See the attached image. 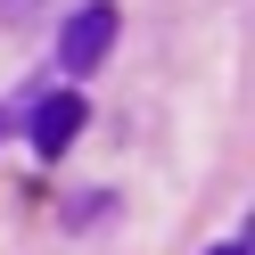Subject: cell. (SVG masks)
<instances>
[{"label": "cell", "mask_w": 255, "mask_h": 255, "mask_svg": "<svg viewBox=\"0 0 255 255\" xmlns=\"http://www.w3.org/2000/svg\"><path fill=\"white\" fill-rule=\"evenodd\" d=\"M83 124H91V107H83V91H50V99L33 107V124H25V140H33L41 156H66L74 140H83Z\"/></svg>", "instance_id": "obj_2"}, {"label": "cell", "mask_w": 255, "mask_h": 255, "mask_svg": "<svg viewBox=\"0 0 255 255\" xmlns=\"http://www.w3.org/2000/svg\"><path fill=\"white\" fill-rule=\"evenodd\" d=\"M107 50H116V0H83V8L58 25V66H66V74H91Z\"/></svg>", "instance_id": "obj_1"}, {"label": "cell", "mask_w": 255, "mask_h": 255, "mask_svg": "<svg viewBox=\"0 0 255 255\" xmlns=\"http://www.w3.org/2000/svg\"><path fill=\"white\" fill-rule=\"evenodd\" d=\"M0 8H33V0H0Z\"/></svg>", "instance_id": "obj_4"}, {"label": "cell", "mask_w": 255, "mask_h": 255, "mask_svg": "<svg viewBox=\"0 0 255 255\" xmlns=\"http://www.w3.org/2000/svg\"><path fill=\"white\" fill-rule=\"evenodd\" d=\"M214 255H247V247H239V239H231V247H214Z\"/></svg>", "instance_id": "obj_3"}]
</instances>
